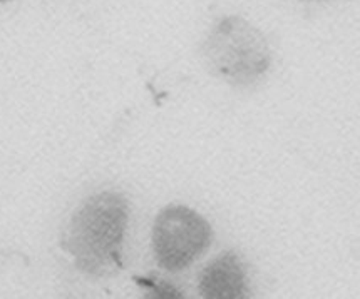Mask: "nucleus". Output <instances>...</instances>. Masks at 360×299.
Returning <instances> with one entry per match:
<instances>
[{"label": "nucleus", "instance_id": "nucleus-2", "mask_svg": "<svg viewBox=\"0 0 360 299\" xmlns=\"http://www.w3.org/2000/svg\"><path fill=\"white\" fill-rule=\"evenodd\" d=\"M201 55L212 76L238 89L260 84L271 65L266 37L238 15H228L208 30Z\"/></svg>", "mask_w": 360, "mask_h": 299}, {"label": "nucleus", "instance_id": "nucleus-5", "mask_svg": "<svg viewBox=\"0 0 360 299\" xmlns=\"http://www.w3.org/2000/svg\"><path fill=\"white\" fill-rule=\"evenodd\" d=\"M302 2H322V0H302Z\"/></svg>", "mask_w": 360, "mask_h": 299}, {"label": "nucleus", "instance_id": "nucleus-4", "mask_svg": "<svg viewBox=\"0 0 360 299\" xmlns=\"http://www.w3.org/2000/svg\"><path fill=\"white\" fill-rule=\"evenodd\" d=\"M198 291L206 299H241L250 296L247 265L235 251L219 254L200 274Z\"/></svg>", "mask_w": 360, "mask_h": 299}, {"label": "nucleus", "instance_id": "nucleus-6", "mask_svg": "<svg viewBox=\"0 0 360 299\" xmlns=\"http://www.w3.org/2000/svg\"><path fill=\"white\" fill-rule=\"evenodd\" d=\"M0 2H2V4H6V2H11V0H0Z\"/></svg>", "mask_w": 360, "mask_h": 299}, {"label": "nucleus", "instance_id": "nucleus-3", "mask_svg": "<svg viewBox=\"0 0 360 299\" xmlns=\"http://www.w3.org/2000/svg\"><path fill=\"white\" fill-rule=\"evenodd\" d=\"M212 241V224L188 206L171 204L161 209L153 222V256L168 272L190 267L210 249Z\"/></svg>", "mask_w": 360, "mask_h": 299}, {"label": "nucleus", "instance_id": "nucleus-1", "mask_svg": "<svg viewBox=\"0 0 360 299\" xmlns=\"http://www.w3.org/2000/svg\"><path fill=\"white\" fill-rule=\"evenodd\" d=\"M127 226L126 197L116 191L96 192L72 213L63 246L79 271L91 278H106L121 267Z\"/></svg>", "mask_w": 360, "mask_h": 299}]
</instances>
